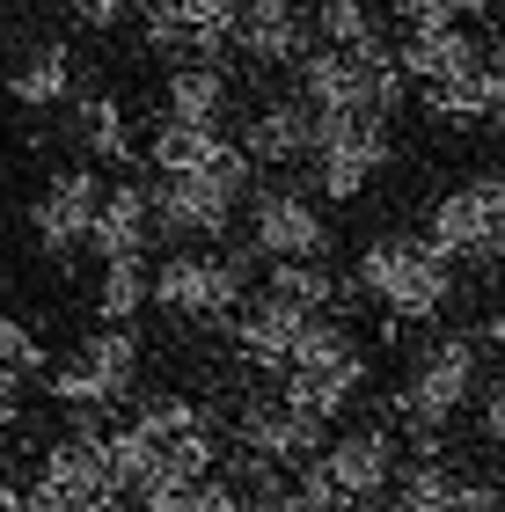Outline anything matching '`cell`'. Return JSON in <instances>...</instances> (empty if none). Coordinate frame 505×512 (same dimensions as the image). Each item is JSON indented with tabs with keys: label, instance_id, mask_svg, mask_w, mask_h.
<instances>
[{
	"label": "cell",
	"instance_id": "1",
	"mask_svg": "<svg viewBox=\"0 0 505 512\" xmlns=\"http://www.w3.org/2000/svg\"><path fill=\"white\" fill-rule=\"evenodd\" d=\"M352 293L388 308V322H432L454 300V264L425 235H374L352 264Z\"/></svg>",
	"mask_w": 505,
	"mask_h": 512
},
{
	"label": "cell",
	"instance_id": "2",
	"mask_svg": "<svg viewBox=\"0 0 505 512\" xmlns=\"http://www.w3.org/2000/svg\"><path fill=\"white\" fill-rule=\"evenodd\" d=\"M476 381H484V344H476V337H440V344H425V352H418L410 381L396 388V425L410 432L418 461L440 454V432L469 410Z\"/></svg>",
	"mask_w": 505,
	"mask_h": 512
},
{
	"label": "cell",
	"instance_id": "3",
	"mask_svg": "<svg viewBox=\"0 0 505 512\" xmlns=\"http://www.w3.org/2000/svg\"><path fill=\"white\" fill-rule=\"evenodd\" d=\"M403 74H396V52H374V59H352V52H315L293 66V96H301L315 118H396L403 110Z\"/></svg>",
	"mask_w": 505,
	"mask_h": 512
},
{
	"label": "cell",
	"instance_id": "4",
	"mask_svg": "<svg viewBox=\"0 0 505 512\" xmlns=\"http://www.w3.org/2000/svg\"><path fill=\"white\" fill-rule=\"evenodd\" d=\"M140 381V337L132 330H88L59 366H44V388H52L59 410H74V425H103L110 410L132 395Z\"/></svg>",
	"mask_w": 505,
	"mask_h": 512
},
{
	"label": "cell",
	"instance_id": "5",
	"mask_svg": "<svg viewBox=\"0 0 505 512\" xmlns=\"http://www.w3.org/2000/svg\"><path fill=\"white\" fill-rule=\"evenodd\" d=\"M359 388H366V352H359V337L344 330L337 315H315L308 337L293 344L286 374H279V395H286L293 410H308L315 425H330V417L352 410Z\"/></svg>",
	"mask_w": 505,
	"mask_h": 512
},
{
	"label": "cell",
	"instance_id": "6",
	"mask_svg": "<svg viewBox=\"0 0 505 512\" xmlns=\"http://www.w3.org/2000/svg\"><path fill=\"white\" fill-rule=\"evenodd\" d=\"M249 300V256L227 249H169L154 264V308L169 322H235Z\"/></svg>",
	"mask_w": 505,
	"mask_h": 512
},
{
	"label": "cell",
	"instance_id": "7",
	"mask_svg": "<svg viewBox=\"0 0 505 512\" xmlns=\"http://www.w3.org/2000/svg\"><path fill=\"white\" fill-rule=\"evenodd\" d=\"M249 256H264V264H323L330 256V220L315 191L301 183H264L257 198H249Z\"/></svg>",
	"mask_w": 505,
	"mask_h": 512
},
{
	"label": "cell",
	"instance_id": "8",
	"mask_svg": "<svg viewBox=\"0 0 505 512\" xmlns=\"http://www.w3.org/2000/svg\"><path fill=\"white\" fill-rule=\"evenodd\" d=\"M388 154H396L388 118H315V154H308L315 198H337V205L366 198V183L388 169Z\"/></svg>",
	"mask_w": 505,
	"mask_h": 512
},
{
	"label": "cell",
	"instance_id": "9",
	"mask_svg": "<svg viewBox=\"0 0 505 512\" xmlns=\"http://www.w3.org/2000/svg\"><path fill=\"white\" fill-rule=\"evenodd\" d=\"M308 469L323 476L344 505H374L388 483H396V469H403L396 425H352V432H337V439H323V454H315Z\"/></svg>",
	"mask_w": 505,
	"mask_h": 512
},
{
	"label": "cell",
	"instance_id": "10",
	"mask_svg": "<svg viewBox=\"0 0 505 512\" xmlns=\"http://www.w3.org/2000/svg\"><path fill=\"white\" fill-rule=\"evenodd\" d=\"M147 205H154V235H169V242H220L227 227H235L242 191H227L220 176H154Z\"/></svg>",
	"mask_w": 505,
	"mask_h": 512
},
{
	"label": "cell",
	"instance_id": "11",
	"mask_svg": "<svg viewBox=\"0 0 505 512\" xmlns=\"http://www.w3.org/2000/svg\"><path fill=\"white\" fill-rule=\"evenodd\" d=\"M235 454L264 461V469H308L315 454H323V425H315L308 410H293L286 395H264V403H249L235 417Z\"/></svg>",
	"mask_w": 505,
	"mask_h": 512
},
{
	"label": "cell",
	"instance_id": "12",
	"mask_svg": "<svg viewBox=\"0 0 505 512\" xmlns=\"http://www.w3.org/2000/svg\"><path fill=\"white\" fill-rule=\"evenodd\" d=\"M96 205H103V176H96V169H59V176L37 191V205H30L37 249L59 256V264H66L74 249H88V235H96Z\"/></svg>",
	"mask_w": 505,
	"mask_h": 512
},
{
	"label": "cell",
	"instance_id": "13",
	"mask_svg": "<svg viewBox=\"0 0 505 512\" xmlns=\"http://www.w3.org/2000/svg\"><path fill=\"white\" fill-rule=\"evenodd\" d=\"M147 161H154V176H220L227 191L249 198V154H242L227 132L162 118V125H154V139H147Z\"/></svg>",
	"mask_w": 505,
	"mask_h": 512
},
{
	"label": "cell",
	"instance_id": "14",
	"mask_svg": "<svg viewBox=\"0 0 505 512\" xmlns=\"http://www.w3.org/2000/svg\"><path fill=\"white\" fill-rule=\"evenodd\" d=\"M308 322H315V315H301V308H286V300L257 293V300H242V308H235L227 337H235L242 366H257V374H286V359H293V344L308 337Z\"/></svg>",
	"mask_w": 505,
	"mask_h": 512
},
{
	"label": "cell",
	"instance_id": "15",
	"mask_svg": "<svg viewBox=\"0 0 505 512\" xmlns=\"http://www.w3.org/2000/svg\"><path fill=\"white\" fill-rule=\"evenodd\" d=\"M235 147L249 154V169H293V161L315 154V110L301 96H271L257 118L242 125Z\"/></svg>",
	"mask_w": 505,
	"mask_h": 512
},
{
	"label": "cell",
	"instance_id": "16",
	"mask_svg": "<svg viewBox=\"0 0 505 512\" xmlns=\"http://www.w3.org/2000/svg\"><path fill=\"white\" fill-rule=\"evenodd\" d=\"M235 44H242V59H257V66H301L315 52L308 15L293 8V0H242Z\"/></svg>",
	"mask_w": 505,
	"mask_h": 512
},
{
	"label": "cell",
	"instance_id": "17",
	"mask_svg": "<svg viewBox=\"0 0 505 512\" xmlns=\"http://www.w3.org/2000/svg\"><path fill=\"white\" fill-rule=\"evenodd\" d=\"M154 242V205H147V183H103V205H96V235H88V249L103 256V264H132V256H147Z\"/></svg>",
	"mask_w": 505,
	"mask_h": 512
},
{
	"label": "cell",
	"instance_id": "18",
	"mask_svg": "<svg viewBox=\"0 0 505 512\" xmlns=\"http://www.w3.org/2000/svg\"><path fill=\"white\" fill-rule=\"evenodd\" d=\"M396 512H505V498L491 491V483L476 476H454L440 469V461H410V469H396Z\"/></svg>",
	"mask_w": 505,
	"mask_h": 512
},
{
	"label": "cell",
	"instance_id": "19",
	"mask_svg": "<svg viewBox=\"0 0 505 512\" xmlns=\"http://www.w3.org/2000/svg\"><path fill=\"white\" fill-rule=\"evenodd\" d=\"M476 59H484V44H476L469 22H447V30H403V44H396V74L418 81V88H440L454 74H469Z\"/></svg>",
	"mask_w": 505,
	"mask_h": 512
},
{
	"label": "cell",
	"instance_id": "20",
	"mask_svg": "<svg viewBox=\"0 0 505 512\" xmlns=\"http://www.w3.org/2000/svg\"><path fill=\"white\" fill-rule=\"evenodd\" d=\"M425 118H440V125H484V118H505V66H498V59H476L469 74L425 88Z\"/></svg>",
	"mask_w": 505,
	"mask_h": 512
},
{
	"label": "cell",
	"instance_id": "21",
	"mask_svg": "<svg viewBox=\"0 0 505 512\" xmlns=\"http://www.w3.org/2000/svg\"><path fill=\"white\" fill-rule=\"evenodd\" d=\"M227 66L220 59H183L176 74H169V118L176 125H205V132H220L227 118Z\"/></svg>",
	"mask_w": 505,
	"mask_h": 512
},
{
	"label": "cell",
	"instance_id": "22",
	"mask_svg": "<svg viewBox=\"0 0 505 512\" xmlns=\"http://www.w3.org/2000/svg\"><path fill=\"white\" fill-rule=\"evenodd\" d=\"M8 96H15L22 110H59V103H74V52H66V44H30L22 66L8 74Z\"/></svg>",
	"mask_w": 505,
	"mask_h": 512
},
{
	"label": "cell",
	"instance_id": "23",
	"mask_svg": "<svg viewBox=\"0 0 505 512\" xmlns=\"http://www.w3.org/2000/svg\"><path fill=\"white\" fill-rule=\"evenodd\" d=\"M66 125H74V139H81L96 161H118V169L132 161V125H125V103H118V96L88 88V96H74V118H66Z\"/></svg>",
	"mask_w": 505,
	"mask_h": 512
},
{
	"label": "cell",
	"instance_id": "24",
	"mask_svg": "<svg viewBox=\"0 0 505 512\" xmlns=\"http://www.w3.org/2000/svg\"><path fill=\"white\" fill-rule=\"evenodd\" d=\"M264 293L301 315H337V300H352V278H337L330 264H271Z\"/></svg>",
	"mask_w": 505,
	"mask_h": 512
},
{
	"label": "cell",
	"instance_id": "25",
	"mask_svg": "<svg viewBox=\"0 0 505 512\" xmlns=\"http://www.w3.org/2000/svg\"><path fill=\"white\" fill-rule=\"evenodd\" d=\"M140 308H154V264H147V256H132V264H103V278H96V315L110 322V330H132Z\"/></svg>",
	"mask_w": 505,
	"mask_h": 512
},
{
	"label": "cell",
	"instance_id": "26",
	"mask_svg": "<svg viewBox=\"0 0 505 512\" xmlns=\"http://www.w3.org/2000/svg\"><path fill=\"white\" fill-rule=\"evenodd\" d=\"M315 22H323V44H330V52H352V59L388 52V44H381V15L366 8V0H323Z\"/></svg>",
	"mask_w": 505,
	"mask_h": 512
},
{
	"label": "cell",
	"instance_id": "27",
	"mask_svg": "<svg viewBox=\"0 0 505 512\" xmlns=\"http://www.w3.org/2000/svg\"><path fill=\"white\" fill-rule=\"evenodd\" d=\"M147 439H154V454H169L176 439H198V432H213V410L191 403V395H154V403H140V417H132Z\"/></svg>",
	"mask_w": 505,
	"mask_h": 512
},
{
	"label": "cell",
	"instance_id": "28",
	"mask_svg": "<svg viewBox=\"0 0 505 512\" xmlns=\"http://www.w3.org/2000/svg\"><path fill=\"white\" fill-rule=\"evenodd\" d=\"M176 15H183V52L191 59H220L227 44H235V0H176Z\"/></svg>",
	"mask_w": 505,
	"mask_h": 512
},
{
	"label": "cell",
	"instance_id": "29",
	"mask_svg": "<svg viewBox=\"0 0 505 512\" xmlns=\"http://www.w3.org/2000/svg\"><path fill=\"white\" fill-rule=\"evenodd\" d=\"M44 366H52V359H44L37 330H30V322H15V315H0V374H8V381H37Z\"/></svg>",
	"mask_w": 505,
	"mask_h": 512
},
{
	"label": "cell",
	"instance_id": "30",
	"mask_svg": "<svg viewBox=\"0 0 505 512\" xmlns=\"http://www.w3.org/2000/svg\"><path fill=\"white\" fill-rule=\"evenodd\" d=\"M132 15H140V30L154 52H183V15H176V0H132Z\"/></svg>",
	"mask_w": 505,
	"mask_h": 512
},
{
	"label": "cell",
	"instance_id": "31",
	"mask_svg": "<svg viewBox=\"0 0 505 512\" xmlns=\"http://www.w3.org/2000/svg\"><path fill=\"white\" fill-rule=\"evenodd\" d=\"M59 8L74 15L81 30H96V37H103V30H118V22H132V0H59Z\"/></svg>",
	"mask_w": 505,
	"mask_h": 512
},
{
	"label": "cell",
	"instance_id": "32",
	"mask_svg": "<svg viewBox=\"0 0 505 512\" xmlns=\"http://www.w3.org/2000/svg\"><path fill=\"white\" fill-rule=\"evenodd\" d=\"M476 198H484V220H491V249H498V264H505V169L476 176Z\"/></svg>",
	"mask_w": 505,
	"mask_h": 512
},
{
	"label": "cell",
	"instance_id": "33",
	"mask_svg": "<svg viewBox=\"0 0 505 512\" xmlns=\"http://www.w3.org/2000/svg\"><path fill=\"white\" fill-rule=\"evenodd\" d=\"M396 15H403V30H447V22H462L454 0H396Z\"/></svg>",
	"mask_w": 505,
	"mask_h": 512
},
{
	"label": "cell",
	"instance_id": "34",
	"mask_svg": "<svg viewBox=\"0 0 505 512\" xmlns=\"http://www.w3.org/2000/svg\"><path fill=\"white\" fill-rule=\"evenodd\" d=\"M476 432H484L491 447H505V381L484 388V403H476Z\"/></svg>",
	"mask_w": 505,
	"mask_h": 512
},
{
	"label": "cell",
	"instance_id": "35",
	"mask_svg": "<svg viewBox=\"0 0 505 512\" xmlns=\"http://www.w3.org/2000/svg\"><path fill=\"white\" fill-rule=\"evenodd\" d=\"M15 425H22V381L0 374V432H15Z\"/></svg>",
	"mask_w": 505,
	"mask_h": 512
},
{
	"label": "cell",
	"instance_id": "36",
	"mask_svg": "<svg viewBox=\"0 0 505 512\" xmlns=\"http://www.w3.org/2000/svg\"><path fill=\"white\" fill-rule=\"evenodd\" d=\"M498 0H454V15H491Z\"/></svg>",
	"mask_w": 505,
	"mask_h": 512
},
{
	"label": "cell",
	"instance_id": "37",
	"mask_svg": "<svg viewBox=\"0 0 505 512\" xmlns=\"http://www.w3.org/2000/svg\"><path fill=\"white\" fill-rule=\"evenodd\" d=\"M293 8H301V0H293ZM308 8H323V0H308Z\"/></svg>",
	"mask_w": 505,
	"mask_h": 512
},
{
	"label": "cell",
	"instance_id": "38",
	"mask_svg": "<svg viewBox=\"0 0 505 512\" xmlns=\"http://www.w3.org/2000/svg\"><path fill=\"white\" fill-rule=\"evenodd\" d=\"M0 15H8V0H0Z\"/></svg>",
	"mask_w": 505,
	"mask_h": 512
},
{
	"label": "cell",
	"instance_id": "39",
	"mask_svg": "<svg viewBox=\"0 0 505 512\" xmlns=\"http://www.w3.org/2000/svg\"><path fill=\"white\" fill-rule=\"evenodd\" d=\"M498 498H505V483H498Z\"/></svg>",
	"mask_w": 505,
	"mask_h": 512
}]
</instances>
